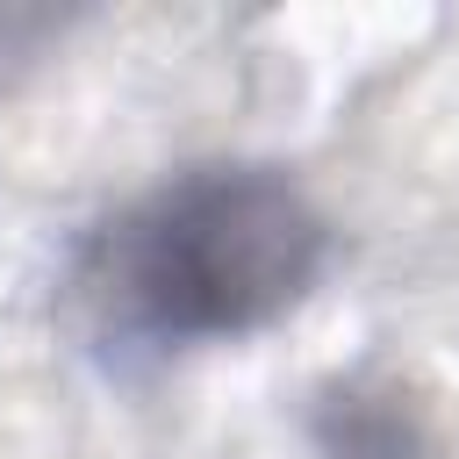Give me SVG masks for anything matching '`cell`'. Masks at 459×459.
I'll return each mask as SVG.
<instances>
[{"instance_id":"6da1fadb","label":"cell","mask_w":459,"mask_h":459,"mask_svg":"<svg viewBox=\"0 0 459 459\" xmlns=\"http://www.w3.org/2000/svg\"><path fill=\"white\" fill-rule=\"evenodd\" d=\"M330 258L337 230L287 165L194 158L115 201L72 244L57 308L100 373L143 380L287 323Z\"/></svg>"},{"instance_id":"7a4b0ae2","label":"cell","mask_w":459,"mask_h":459,"mask_svg":"<svg viewBox=\"0 0 459 459\" xmlns=\"http://www.w3.org/2000/svg\"><path fill=\"white\" fill-rule=\"evenodd\" d=\"M323 445L337 459H423V416L402 394H366V387H337L323 402Z\"/></svg>"}]
</instances>
